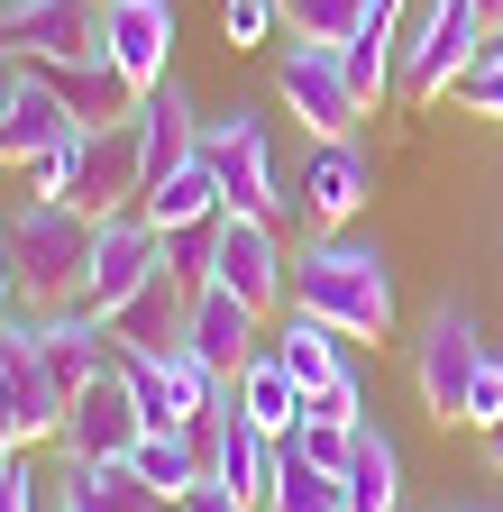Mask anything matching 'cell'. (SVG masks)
Listing matches in <instances>:
<instances>
[{"instance_id":"cell-1","label":"cell","mask_w":503,"mask_h":512,"mask_svg":"<svg viewBox=\"0 0 503 512\" xmlns=\"http://www.w3.org/2000/svg\"><path fill=\"white\" fill-rule=\"evenodd\" d=\"M293 311H321L348 339H394V256L348 229H321L293 256Z\"/></svg>"},{"instance_id":"cell-8","label":"cell","mask_w":503,"mask_h":512,"mask_svg":"<svg viewBox=\"0 0 503 512\" xmlns=\"http://www.w3.org/2000/svg\"><path fill=\"white\" fill-rule=\"evenodd\" d=\"M55 439H65L74 467H92V458H129V448L147 439V412H138V394H129V375L101 366L83 394L65 403V430H55Z\"/></svg>"},{"instance_id":"cell-38","label":"cell","mask_w":503,"mask_h":512,"mask_svg":"<svg viewBox=\"0 0 503 512\" xmlns=\"http://www.w3.org/2000/svg\"><path fill=\"white\" fill-rule=\"evenodd\" d=\"M476 10H485V19H494V28H503V0H476Z\"/></svg>"},{"instance_id":"cell-32","label":"cell","mask_w":503,"mask_h":512,"mask_svg":"<svg viewBox=\"0 0 503 512\" xmlns=\"http://www.w3.org/2000/svg\"><path fill=\"white\" fill-rule=\"evenodd\" d=\"M503 421V357L485 348L476 357V384H467V430H494Z\"/></svg>"},{"instance_id":"cell-39","label":"cell","mask_w":503,"mask_h":512,"mask_svg":"<svg viewBox=\"0 0 503 512\" xmlns=\"http://www.w3.org/2000/svg\"><path fill=\"white\" fill-rule=\"evenodd\" d=\"M439 512H485V503H439Z\"/></svg>"},{"instance_id":"cell-14","label":"cell","mask_w":503,"mask_h":512,"mask_svg":"<svg viewBox=\"0 0 503 512\" xmlns=\"http://www.w3.org/2000/svg\"><path fill=\"white\" fill-rule=\"evenodd\" d=\"M110 339H119V348H138V357H174V348H193V284H183L174 266H156L129 302L110 311Z\"/></svg>"},{"instance_id":"cell-29","label":"cell","mask_w":503,"mask_h":512,"mask_svg":"<svg viewBox=\"0 0 503 512\" xmlns=\"http://www.w3.org/2000/svg\"><path fill=\"white\" fill-rule=\"evenodd\" d=\"M211 247H220V220H193V229H165V266L183 284H211Z\"/></svg>"},{"instance_id":"cell-34","label":"cell","mask_w":503,"mask_h":512,"mask_svg":"<svg viewBox=\"0 0 503 512\" xmlns=\"http://www.w3.org/2000/svg\"><path fill=\"white\" fill-rule=\"evenodd\" d=\"M174 512H257V503H247L238 485H220V476H202V485H193V494H183Z\"/></svg>"},{"instance_id":"cell-21","label":"cell","mask_w":503,"mask_h":512,"mask_svg":"<svg viewBox=\"0 0 503 512\" xmlns=\"http://www.w3.org/2000/svg\"><path fill=\"white\" fill-rule=\"evenodd\" d=\"M65 512H174L129 458H92V467H65Z\"/></svg>"},{"instance_id":"cell-23","label":"cell","mask_w":503,"mask_h":512,"mask_svg":"<svg viewBox=\"0 0 503 512\" xmlns=\"http://www.w3.org/2000/svg\"><path fill=\"white\" fill-rule=\"evenodd\" d=\"M257 512H348V476L339 467H311L302 448L284 439L275 448V476H266V503Z\"/></svg>"},{"instance_id":"cell-22","label":"cell","mask_w":503,"mask_h":512,"mask_svg":"<svg viewBox=\"0 0 503 512\" xmlns=\"http://www.w3.org/2000/svg\"><path fill=\"white\" fill-rule=\"evenodd\" d=\"M229 384H238V412L257 421V430H275V439H284V430L302 421V375H293L275 348H257V357H247Z\"/></svg>"},{"instance_id":"cell-19","label":"cell","mask_w":503,"mask_h":512,"mask_svg":"<svg viewBox=\"0 0 503 512\" xmlns=\"http://www.w3.org/2000/svg\"><path fill=\"white\" fill-rule=\"evenodd\" d=\"M37 74L55 83V92H65V110L83 119V128H110V119H138V83L129 74H119V64L110 55H65V64H37Z\"/></svg>"},{"instance_id":"cell-20","label":"cell","mask_w":503,"mask_h":512,"mask_svg":"<svg viewBox=\"0 0 503 512\" xmlns=\"http://www.w3.org/2000/svg\"><path fill=\"white\" fill-rule=\"evenodd\" d=\"M339 476H348V512H403V448L375 430V421H357Z\"/></svg>"},{"instance_id":"cell-16","label":"cell","mask_w":503,"mask_h":512,"mask_svg":"<svg viewBox=\"0 0 503 512\" xmlns=\"http://www.w3.org/2000/svg\"><path fill=\"white\" fill-rule=\"evenodd\" d=\"M266 339H275V330H266V311L247 302V293H229V284H193V357H202L211 375H238Z\"/></svg>"},{"instance_id":"cell-11","label":"cell","mask_w":503,"mask_h":512,"mask_svg":"<svg viewBox=\"0 0 503 512\" xmlns=\"http://www.w3.org/2000/svg\"><path fill=\"white\" fill-rule=\"evenodd\" d=\"M110 366L129 375V394H138V412H147V430H183L229 375H211L193 348H174V357H138V348H110Z\"/></svg>"},{"instance_id":"cell-18","label":"cell","mask_w":503,"mask_h":512,"mask_svg":"<svg viewBox=\"0 0 503 512\" xmlns=\"http://www.w3.org/2000/svg\"><path fill=\"white\" fill-rule=\"evenodd\" d=\"M138 138H147V183H165L174 165L202 156V110H193V92H183V74L147 83V101H138ZM138 202H147V192H138Z\"/></svg>"},{"instance_id":"cell-5","label":"cell","mask_w":503,"mask_h":512,"mask_svg":"<svg viewBox=\"0 0 503 512\" xmlns=\"http://www.w3.org/2000/svg\"><path fill=\"white\" fill-rule=\"evenodd\" d=\"M275 92H284V110L302 119V138H357V119H366L339 46H311V37H293V46L275 55Z\"/></svg>"},{"instance_id":"cell-13","label":"cell","mask_w":503,"mask_h":512,"mask_svg":"<svg viewBox=\"0 0 503 512\" xmlns=\"http://www.w3.org/2000/svg\"><path fill=\"white\" fill-rule=\"evenodd\" d=\"M101 55L138 92L174 74V0H101Z\"/></svg>"},{"instance_id":"cell-10","label":"cell","mask_w":503,"mask_h":512,"mask_svg":"<svg viewBox=\"0 0 503 512\" xmlns=\"http://www.w3.org/2000/svg\"><path fill=\"white\" fill-rule=\"evenodd\" d=\"M165 266V229L147 220V211H110L101 220V238H92V266H83V302L110 320L119 302H129L147 275Z\"/></svg>"},{"instance_id":"cell-15","label":"cell","mask_w":503,"mask_h":512,"mask_svg":"<svg viewBox=\"0 0 503 512\" xmlns=\"http://www.w3.org/2000/svg\"><path fill=\"white\" fill-rule=\"evenodd\" d=\"M138 192H147V138H138V119H110V128H92L74 202H83L92 220H110V211H138Z\"/></svg>"},{"instance_id":"cell-24","label":"cell","mask_w":503,"mask_h":512,"mask_svg":"<svg viewBox=\"0 0 503 512\" xmlns=\"http://www.w3.org/2000/svg\"><path fill=\"white\" fill-rule=\"evenodd\" d=\"M156 229H193V220H220L229 211V192H220V174H211V156H193V165H174L165 183H147V202H138Z\"/></svg>"},{"instance_id":"cell-27","label":"cell","mask_w":503,"mask_h":512,"mask_svg":"<svg viewBox=\"0 0 503 512\" xmlns=\"http://www.w3.org/2000/svg\"><path fill=\"white\" fill-rule=\"evenodd\" d=\"M385 0H284V28L293 37H311V46H348Z\"/></svg>"},{"instance_id":"cell-37","label":"cell","mask_w":503,"mask_h":512,"mask_svg":"<svg viewBox=\"0 0 503 512\" xmlns=\"http://www.w3.org/2000/svg\"><path fill=\"white\" fill-rule=\"evenodd\" d=\"M485 448H494V467H503V421H494V430H485Z\"/></svg>"},{"instance_id":"cell-12","label":"cell","mask_w":503,"mask_h":512,"mask_svg":"<svg viewBox=\"0 0 503 512\" xmlns=\"http://www.w3.org/2000/svg\"><path fill=\"white\" fill-rule=\"evenodd\" d=\"M0 37H10L28 64L101 55V0H0Z\"/></svg>"},{"instance_id":"cell-25","label":"cell","mask_w":503,"mask_h":512,"mask_svg":"<svg viewBox=\"0 0 503 512\" xmlns=\"http://www.w3.org/2000/svg\"><path fill=\"white\" fill-rule=\"evenodd\" d=\"M266 348L302 375V394H311V384H330V375H348V330H330L321 311H284V330Z\"/></svg>"},{"instance_id":"cell-6","label":"cell","mask_w":503,"mask_h":512,"mask_svg":"<svg viewBox=\"0 0 503 512\" xmlns=\"http://www.w3.org/2000/svg\"><path fill=\"white\" fill-rule=\"evenodd\" d=\"M476 357H485V330H476V311L467 302H430L421 320V339H412V375H421V403L430 421H467V384H476Z\"/></svg>"},{"instance_id":"cell-4","label":"cell","mask_w":503,"mask_h":512,"mask_svg":"<svg viewBox=\"0 0 503 512\" xmlns=\"http://www.w3.org/2000/svg\"><path fill=\"white\" fill-rule=\"evenodd\" d=\"M202 156H211V174H220V192H229V211H257V220H275L284 229V211H293V183L275 174V147H266V119L257 110H220V119H202Z\"/></svg>"},{"instance_id":"cell-35","label":"cell","mask_w":503,"mask_h":512,"mask_svg":"<svg viewBox=\"0 0 503 512\" xmlns=\"http://www.w3.org/2000/svg\"><path fill=\"white\" fill-rule=\"evenodd\" d=\"M19 302V256H10V220H0V311Z\"/></svg>"},{"instance_id":"cell-9","label":"cell","mask_w":503,"mask_h":512,"mask_svg":"<svg viewBox=\"0 0 503 512\" xmlns=\"http://www.w3.org/2000/svg\"><path fill=\"white\" fill-rule=\"evenodd\" d=\"M366 192H375V174H366V147H357V138H311V147H302L293 211L311 220V238H321V229H348V220L366 211Z\"/></svg>"},{"instance_id":"cell-2","label":"cell","mask_w":503,"mask_h":512,"mask_svg":"<svg viewBox=\"0 0 503 512\" xmlns=\"http://www.w3.org/2000/svg\"><path fill=\"white\" fill-rule=\"evenodd\" d=\"M92 238H101V220H92L83 202H55V192H37V202L10 220V256H19V302H28V311L83 302V266H92Z\"/></svg>"},{"instance_id":"cell-26","label":"cell","mask_w":503,"mask_h":512,"mask_svg":"<svg viewBox=\"0 0 503 512\" xmlns=\"http://www.w3.org/2000/svg\"><path fill=\"white\" fill-rule=\"evenodd\" d=\"M129 467H138L165 503H183V494L202 485V448H193V430H147V439L129 448Z\"/></svg>"},{"instance_id":"cell-41","label":"cell","mask_w":503,"mask_h":512,"mask_svg":"<svg viewBox=\"0 0 503 512\" xmlns=\"http://www.w3.org/2000/svg\"><path fill=\"white\" fill-rule=\"evenodd\" d=\"M55 512H65V503H55Z\"/></svg>"},{"instance_id":"cell-36","label":"cell","mask_w":503,"mask_h":512,"mask_svg":"<svg viewBox=\"0 0 503 512\" xmlns=\"http://www.w3.org/2000/svg\"><path fill=\"white\" fill-rule=\"evenodd\" d=\"M19 74H28V55H19L10 37H0V101H10V92H19Z\"/></svg>"},{"instance_id":"cell-33","label":"cell","mask_w":503,"mask_h":512,"mask_svg":"<svg viewBox=\"0 0 503 512\" xmlns=\"http://www.w3.org/2000/svg\"><path fill=\"white\" fill-rule=\"evenodd\" d=\"M0 512H37V476H28V448L0 458Z\"/></svg>"},{"instance_id":"cell-17","label":"cell","mask_w":503,"mask_h":512,"mask_svg":"<svg viewBox=\"0 0 503 512\" xmlns=\"http://www.w3.org/2000/svg\"><path fill=\"white\" fill-rule=\"evenodd\" d=\"M65 128H83V119H74V110H65V92H55L37 64H28V74H19V92L0 101V165H19V174H28L55 138H65Z\"/></svg>"},{"instance_id":"cell-28","label":"cell","mask_w":503,"mask_h":512,"mask_svg":"<svg viewBox=\"0 0 503 512\" xmlns=\"http://www.w3.org/2000/svg\"><path fill=\"white\" fill-rule=\"evenodd\" d=\"M83 147H92V128H65L37 165H28V192H55V202H74V183H83Z\"/></svg>"},{"instance_id":"cell-40","label":"cell","mask_w":503,"mask_h":512,"mask_svg":"<svg viewBox=\"0 0 503 512\" xmlns=\"http://www.w3.org/2000/svg\"><path fill=\"white\" fill-rule=\"evenodd\" d=\"M494 46H503V28H494Z\"/></svg>"},{"instance_id":"cell-3","label":"cell","mask_w":503,"mask_h":512,"mask_svg":"<svg viewBox=\"0 0 503 512\" xmlns=\"http://www.w3.org/2000/svg\"><path fill=\"white\" fill-rule=\"evenodd\" d=\"M485 46H494V19L476 10V0H430L421 28L403 37V101H449L476 74Z\"/></svg>"},{"instance_id":"cell-31","label":"cell","mask_w":503,"mask_h":512,"mask_svg":"<svg viewBox=\"0 0 503 512\" xmlns=\"http://www.w3.org/2000/svg\"><path fill=\"white\" fill-rule=\"evenodd\" d=\"M458 101H467L476 119H494V128H503V46H485V55H476V74L458 83Z\"/></svg>"},{"instance_id":"cell-7","label":"cell","mask_w":503,"mask_h":512,"mask_svg":"<svg viewBox=\"0 0 503 512\" xmlns=\"http://www.w3.org/2000/svg\"><path fill=\"white\" fill-rule=\"evenodd\" d=\"M211 284L247 293L257 311H284V302H293V266H284V238H275V220H257V211H220Z\"/></svg>"},{"instance_id":"cell-30","label":"cell","mask_w":503,"mask_h":512,"mask_svg":"<svg viewBox=\"0 0 503 512\" xmlns=\"http://www.w3.org/2000/svg\"><path fill=\"white\" fill-rule=\"evenodd\" d=\"M284 28V0H220V37L229 46H266Z\"/></svg>"}]
</instances>
